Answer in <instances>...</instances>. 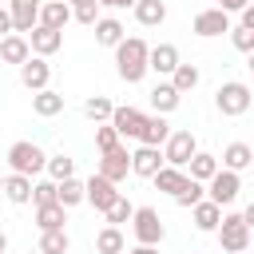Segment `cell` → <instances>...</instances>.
I'll use <instances>...</instances> for the list:
<instances>
[{
  "instance_id": "cell-1",
  "label": "cell",
  "mask_w": 254,
  "mask_h": 254,
  "mask_svg": "<svg viewBox=\"0 0 254 254\" xmlns=\"http://www.w3.org/2000/svg\"><path fill=\"white\" fill-rule=\"evenodd\" d=\"M147 48L151 44L139 40V36H123L115 44V71H119L123 83H139L147 75Z\"/></svg>"
},
{
  "instance_id": "cell-2",
  "label": "cell",
  "mask_w": 254,
  "mask_h": 254,
  "mask_svg": "<svg viewBox=\"0 0 254 254\" xmlns=\"http://www.w3.org/2000/svg\"><path fill=\"white\" fill-rule=\"evenodd\" d=\"M250 103H254V95H250V87H246L242 79H226V83H218V91H214V107H218L226 119L246 115Z\"/></svg>"
},
{
  "instance_id": "cell-3",
  "label": "cell",
  "mask_w": 254,
  "mask_h": 254,
  "mask_svg": "<svg viewBox=\"0 0 254 254\" xmlns=\"http://www.w3.org/2000/svg\"><path fill=\"white\" fill-rule=\"evenodd\" d=\"M44 163H48V155H44V147L40 143H32V139H20V143H12L8 147V171H16V175H40L44 171Z\"/></svg>"
},
{
  "instance_id": "cell-4",
  "label": "cell",
  "mask_w": 254,
  "mask_h": 254,
  "mask_svg": "<svg viewBox=\"0 0 254 254\" xmlns=\"http://www.w3.org/2000/svg\"><path fill=\"white\" fill-rule=\"evenodd\" d=\"M214 234H218V246H222L226 254L250 250V222H246L242 214H222V222L214 226Z\"/></svg>"
},
{
  "instance_id": "cell-5",
  "label": "cell",
  "mask_w": 254,
  "mask_h": 254,
  "mask_svg": "<svg viewBox=\"0 0 254 254\" xmlns=\"http://www.w3.org/2000/svg\"><path fill=\"white\" fill-rule=\"evenodd\" d=\"M159 151H163V163H167V167H187V159L198 151V139H194V131H187V127H179V131L171 127V135L163 139Z\"/></svg>"
},
{
  "instance_id": "cell-6",
  "label": "cell",
  "mask_w": 254,
  "mask_h": 254,
  "mask_svg": "<svg viewBox=\"0 0 254 254\" xmlns=\"http://www.w3.org/2000/svg\"><path fill=\"white\" fill-rule=\"evenodd\" d=\"M202 190H206V198L210 202H218V206H230L238 194H242V179H238V171H226V167H218L206 183H202Z\"/></svg>"
},
{
  "instance_id": "cell-7",
  "label": "cell",
  "mask_w": 254,
  "mask_h": 254,
  "mask_svg": "<svg viewBox=\"0 0 254 254\" xmlns=\"http://www.w3.org/2000/svg\"><path fill=\"white\" fill-rule=\"evenodd\" d=\"M131 230H135V242H143V246H159L163 234H167L155 206H135L131 210Z\"/></svg>"
},
{
  "instance_id": "cell-8",
  "label": "cell",
  "mask_w": 254,
  "mask_h": 254,
  "mask_svg": "<svg viewBox=\"0 0 254 254\" xmlns=\"http://www.w3.org/2000/svg\"><path fill=\"white\" fill-rule=\"evenodd\" d=\"M95 175H103L107 183H123L127 175H131V151L119 143V147H111V151H103V159H99V167H95Z\"/></svg>"
},
{
  "instance_id": "cell-9",
  "label": "cell",
  "mask_w": 254,
  "mask_h": 254,
  "mask_svg": "<svg viewBox=\"0 0 254 254\" xmlns=\"http://www.w3.org/2000/svg\"><path fill=\"white\" fill-rule=\"evenodd\" d=\"M190 32H194V36H202V40H214V36L230 32V16H226L222 8H202V12L190 20Z\"/></svg>"
},
{
  "instance_id": "cell-10",
  "label": "cell",
  "mask_w": 254,
  "mask_h": 254,
  "mask_svg": "<svg viewBox=\"0 0 254 254\" xmlns=\"http://www.w3.org/2000/svg\"><path fill=\"white\" fill-rule=\"evenodd\" d=\"M40 4L44 0H8V16H12V32L28 36L40 24Z\"/></svg>"
},
{
  "instance_id": "cell-11",
  "label": "cell",
  "mask_w": 254,
  "mask_h": 254,
  "mask_svg": "<svg viewBox=\"0 0 254 254\" xmlns=\"http://www.w3.org/2000/svg\"><path fill=\"white\" fill-rule=\"evenodd\" d=\"M28 48L48 60V56H56V52L64 48V32H60V28H48V24H36V28L28 32Z\"/></svg>"
},
{
  "instance_id": "cell-12",
  "label": "cell",
  "mask_w": 254,
  "mask_h": 254,
  "mask_svg": "<svg viewBox=\"0 0 254 254\" xmlns=\"http://www.w3.org/2000/svg\"><path fill=\"white\" fill-rule=\"evenodd\" d=\"M115 198H119V190H115V183H107L103 175H91V179L83 183V202H91L99 214H103Z\"/></svg>"
},
{
  "instance_id": "cell-13",
  "label": "cell",
  "mask_w": 254,
  "mask_h": 254,
  "mask_svg": "<svg viewBox=\"0 0 254 254\" xmlns=\"http://www.w3.org/2000/svg\"><path fill=\"white\" fill-rule=\"evenodd\" d=\"M48 79H52V64H48L44 56H28V60L20 64V83H24L28 91L48 87Z\"/></svg>"
},
{
  "instance_id": "cell-14",
  "label": "cell",
  "mask_w": 254,
  "mask_h": 254,
  "mask_svg": "<svg viewBox=\"0 0 254 254\" xmlns=\"http://www.w3.org/2000/svg\"><path fill=\"white\" fill-rule=\"evenodd\" d=\"M107 123L115 127V135H119V139H139L143 111H139V107H111V119H107Z\"/></svg>"
},
{
  "instance_id": "cell-15",
  "label": "cell",
  "mask_w": 254,
  "mask_h": 254,
  "mask_svg": "<svg viewBox=\"0 0 254 254\" xmlns=\"http://www.w3.org/2000/svg\"><path fill=\"white\" fill-rule=\"evenodd\" d=\"M175 64H179V48H175V44H155V48H147V71L171 75Z\"/></svg>"
},
{
  "instance_id": "cell-16",
  "label": "cell",
  "mask_w": 254,
  "mask_h": 254,
  "mask_svg": "<svg viewBox=\"0 0 254 254\" xmlns=\"http://www.w3.org/2000/svg\"><path fill=\"white\" fill-rule=\"evenodd\" d=\"M159 167H163V151H159V147H143V143H139V147L131 151V175L151 179Z\"/></svg>"
},
{
  "instance_id": "cell-17",
  "label": "cell",
  "mask_w": 254,
  "mask_h": 254,
  "mask_svg": "<svg viewBox=\"0 0 254 254\" xmlns=\"http://www.w3.org/2000/svg\"><path fill=\"white\" fill-rule=\"evenodd\" d=\"M190 218H194V230L214 234V226L222 222V206H218V202H210V198H198V202L190 206Z\"/></svg>"
},
{
  "instance_id": "cell-18",
  "label": "cell",
  "mask_w": 254,
  "mask_h": 254,
  "mask_svg": "<svg viewBox=\"0 0 254 254\" xmlns=\"http://www.w3.org/2000/svg\"><path fill=\"white\" fill-rule=\"evenodd\" d=\"M32 56V48H28V36H20V32H8V36H0V60L4 64H24Z\"/></svg>"
},
{
  "instance_id": "cell-19",
  "label": "cell",
  "mask_w": 254,
  "mask_h": 254,
  "mask_svg": "<svg viewBox=\"0 0 254 254\" xmlns=\"http://www.w3.org/2000/svg\"><path fill=\"white\" fill-rule=\"evenodd\" d=\"M167 135H171L167 115H143V127H139V143L143 147H163Z\"/></svg>"
},
{
  "instance_id": "cell-20",
  "label": "cell",
  "mask_w": 254,
  "mask_h": 254,
  "mask_svg": "<svg viewBox=\"0 0 254 254\" xmlns=\"http://www.w3.org/2000/svg\"><path fill=\"white\" fill-rule=\"evenodd\" d=\"M0 194H4L8 202L24 206V202H32V179H28V175H16V171H8V175H4V187H0Z\"/></svg>"
},
{
  "instance_id": "cell-21",
  "label": "cell",
  "mask_w": 254,
  "mask_h": 254,
  "mask_svg": "<svg viewBox=\"0 0 254 254\" xmlns=\"http://www.w3.org/2000/svg\"><path fill=\"white\" fill-rule=\"evenodd\" d=\"M187 179H194V183H206L214 171H218V155H210V151H194L190 159H187Z\"/></svg>"
},
{
  "instance_id": "cell-22",
  "label": "cell",
  "mask_w": 254,
  "mask_h": 254,
  "mask_svg": "<svg viewBox=\"0 0 254 254\" xmlns=\"http://www.w3.org/2000/svg\"><path fill=\"white\" fill-rule=\"evenodd\" d=\"M95 44H103V48H115L123 36H127V28H123V20H115V16H99L95 24Z\"/></svg>"
},
{
  "instance_id": "cell-23",
  "label": "cell",
  "mask_w": 254,
  "mask_h": 254,
  "mask_svg": "<svg viewBox=\"0 0 254 254\" xmlns=\"http://www.w3.org/2000/svg\"><path fill=\"white\" fill-rule=\"evenodd\" d=\"M32 111H36L40 119H52V115L64 111V95L52 91V87H40V91H32Z\"/></svg>"
},
{
  "instance_id": "cell-24",
  "label": "cell",
  "mask_w": 254,
  "mask_h": 254,
  "mask_svg": "<svg viewBox=\"0 0 254 254\" xmlns=\"http://www.w3.org/2000/svg\"><path fill=\"white\" fill-rule=\"evenodd\" d=\"M250 163H254L250 143H226V147H222V167H226V171H238V175H242Z\"/></svg>"
},
{
  "instance_id": "cell-25",
  "label": "cell",
  "mask_w": 254,
  "mask_h": 254,
  "mask_svg": "<svg viewBox=\"0 0 254 254\" xmlns=\"http://www.w3.org/2000/svg\"><path fill=\"white\" fill-rule=\"evenodd\" d=\"M135 20L143 24V28H159L163 20H167V4L163 0H135Z\"/></svg>"
},
{
  "instance_id": "cell-26",
  "label": "cell",
  "mask_w": 254,
  "mask_h": 254,
  "mask_svg": "<svg viewBox=\"0 0 254 254\" xmlns=\"http://www.w3.org/2000/svg\"><path fill=\"white\" fill-rule=\"evenodd\" d=\"M67 20H71V4H64V0H48V4H40V24H48V28H67Z\"/></svg>"
},
{
  "instance_id": "cell-27",
  "label": "cell",
  "mask_w": 254,
  "mask_h": 254,
  "mask_svg": "<svg viewBox=\"0 0 254 254\" xmlns=\"http://www.w3.org/2000/svg\"><path fill=\"white\" fill-rule=\"evenodd\" d=\"M179 103H183V91H175L171 83H155V91H151V107H155V115H171Z\"/></svg>"
},
{
  "instance_id": "cell-28",
  "label": "cell",
  "mask_w": 254,
  "mask_h": 254,
  "mask_svg": "<svg viewBox=\"0 0 254 254\" xmlns=\"http://www.w3.org/2000/svg\"><path fill=\"white\" fill-rule=\"evenodd\" d=\"M151 183H155V190H163V194H175V190L187 183V171H183V167H167V163H163V167L151 175Z\"/></svg>"
},
{
  "instance_id": "cell-29",
  "label": "cell",
  "mask_w": 254,
  "mask_h": 254,
  "mask_svg": "<svg viewBox=\"0 0 254 254\" xmlns=\"http://www.w3.org/2000/svg\"><path fill=\"white\" fill-rule=\"evenodd\" d=\"M56 202L64 206V210H71V206H79L83 202V183L71 175V179H60L56 183Z\"/></svg>"
},
{
  "instance_id": "cell-30",
  "label": "cell",
  "mask_w": 254,
  "mask_h": 254,
  "mask_svg": "<svg viewBox=\"0 0 254 254\" xmlns=\"http://www.w3.org/2000/svg\"><path fill=\"white\" fill-rule=\"evenodd\" d=\"M64 222H67V210H64L60 202L36 206V226H40V230H64Z\"/></svg>"
},
{
  "instance_id": "cell-31",
  "label": "cell",
  "mask_w": 254,
  "mask_h": 254,
  "mask_svg": "<svg viewBox=\"0 0 254 254\" xmlns=\"http://www.w3.org/2000/svg\"><path fill=\"white\" fill-rule=\"evenodd\" d=\"M123 246H127V238L119 226H103L95 234V254H123Z\"/></svg>"
},
{
  "instance_id": "cell-32",
  "label": "cell",
  "mask_w": 254,
  "mask_h": 254,
  "mask_svg": "<svg viewBox=\"0 0 254 254\" xmlns=\"http://www.w3.org/2000/svg\"><path fill=\"white\" fill-rule=\"evenodd\" d=\"M198 79H202V75H198V67H194V64H183V60H179V64H175V71H171V87H175V91H194V87H198Z\"/></svg>"
},
{
  "instance_id": "cell-33",
  "label": "cell",
  "mask_w": 254,
  "mask_h": 254,
  "mask_svg": "<svg viewBox=\"0 0 254 254\" xmlns=\"http://www.w3.org/2000/svg\"><path fill=\"white\" fill-rule=\"evenodd\" d=\"M71 238L67 230H40V254H67Z\"/></svg>"
},
{
  "instance_id": "cell-34",
  "label": "cell",
  "mask_w": 254,
  "mask_h": 254,
  "mask_svg": "<svg viewBox=\"0 0 254 254\" xmlns=\"http://www.w3.org/2000/svg\"><path fill=\"white\" fill-rule=\"evenodd\" d=\"M111 107H115V103H111L107 95H91V99L83 103V115H87L91 123H103V119H111Z\"/></svg>"
},
{
  "instance_id": "cell-35",
  "label": "cell",
  "mask_w": 254,
  "mask_h": 254,
  "mask_svg": "<svg viewBox=\"0 0 254 254\" xmlns=\"http://www.w3.org/2000/svg\"><path fill=\"white\" fill-rule=\"evenodd\" d=\"M44 171H48L56 183H60V179H71V175H75V159H71V155H52V159L44 163Z\"/></svg>"
},
{
  "instance_id": "cell-36",
  "label": "cell",
  "mask_w": 254,
  "mask_h": 254,
  "mask_svg": "<svg viewBox=\"0 0 254 254\" xmlns=\"http://www.w3.org/2000/svg\"><path fill=\"white\" fill-rule=\"evenodd\" d=\"M171 198H175L179 206H187V210H190V206H194L198 198H206V190H202V183H194V179H187V183H183V187H179V190H175Z\"/></svg>"
},
{
  "instance_id": "cell-37",
  "label": "cell",
  "mask_w": 254,
  "mask_h": 254,
  "mask_svg": "<svg viewBox=\"0 0 254 254\" xmlns=\"http://www.w3.org/2000/svg\"><path fill=\"white\" fill-rule=\"evenodd\" d=\"M131 210H135V206H131V202L119 194V198H115V202L103 210V218H107V226H119V222H131Z\"/></svg>"
},
{
  "instance_id": "cell-38",
  "label": "cell",
  "mask_w": 254,
  "mask_h": 254,
  "mask_svg": "<svg viewBox=\"0 0 254 254\" xmlns=\"http://www.w3.org/2000/svg\"><path fill=\"white\" fill-rule=\"evenodd\" d=\"M230 44L242 52V56H250L254 52V28H242V24H230Z\"/></svg>"
},
{
  "instance_id": "cell-39",
  "label": "cell",
  "mask_w": 254,
  "mask_h": 254,
  "mask_svg": "<svg viewBox=\"0 0 254 254\" xmlns=\"http://www.w3.org/2000/svg\"><path fill=\"white\" fill-rule=\"evenodd\" d=\"M95 147H99V155L111 151V147H119V135H115L111 123H95Z\"/></svg>"
},
{
  "instance_id": "cell-40",
  "label": "cell",
  "mask_w": 254,
  "mask_h": 254,
  "mask_svg": "<svg viewBox=\"0 0 254 254\" xmlns=\"http://www.w3.org/2000/svg\"><path fill=\"white\" fill-rule=\"evenodd\" d=\"M32 202H36V206L56 202V179H40V183H32Z\"/></svg>"
},
{
  "instance_id": "cell-41",
  "label": "cell",
  "mask_w": 254,
  "mask_h": 254,
  "mask_svg": "<svg viewBox=\"0 0 254 254\" xmlns=\"http://www.w3.org/2000/svg\"><path fill=\"white\" fill-rule=\"evenodd\" d=\"M71 20H79V24H87V28H91V24L99 20V4H95V0L75 4V8H71Z\"/></svg>"
},
{
  "instance_id": "cell-42",
  "label": "cell",
  "mask_w": 254,
  "mask_h": 254,
  "mask_svg": "<svg viewBox=\"0 0 254 254\" xmlns=\"http://www.w3.org/2000/svg\"><path fill=\"white\" fill-rule=\"evenodd\" d=\"M246 4H254V0H218V4H214V8H222V12H226V16H230V12H242V8H246Z\"/></svg>"
},
{
  "instance_id": "cell-43",
  "label": "cell",
  "mask_w": 254,
  "mask_h": 254,
  "mask_svg": "<svg viewBox=\"0 0 254 254\" xmlns=\"http://www.w3.org/2000/svg\"><path fill=\"white\" fill-rule=\"evenodd\" d=\"M99 8H111V12H123V8H135V0H95Z\"/></svg>"
},
{
  "instance_id": "cell-44",
  "label": "cell",
  "mask_w": 254,
  "mask_h": 254,
  "mask_svg": "<svg viewBox=\"0 0 254 254\" xmlns=\"http://www.w3.org/2000/svg\"><path fill=\"white\" fill-rule=\"evenodd\" d=\"M12 32V16H8V8H0V36H8Z\"/></svg>"
},
{
  "instance_id": "cell-45",
  "label": "cell",
  "mask_w": 254,
  "mask_h": 254,
  "mask_svg": "<svg viewBox=\"0 0 254 254\" xmlns=\"http://www.w3.org/2000/svg\"><path fill=\"white\" fill-rule=\"evenodd\" d=\"M127 254H159V246H143V242H139V246H135V250H127Z\"/></svg>"
},
{
  "instance_id": "cell-46",
  "label": "cell",
  "mask_w": 254,
  "mask_h": 254,
  "mask_svg": "<svg viewBox=\"0 0 254 254\" xmlns=\"http://www.w3.org/2000/svg\"><path fill=\"white\" fill-rule=\"evenodd\" d=\"M4 250H8V234L0 230V254H4Z\"/></svg>"
},
{
  "instance_id": "cell-47",
  "label": "cell",
  "mask_w": 254,
  "mask_h": 254,
  "mask_svg": "<svg viewBox=\"0 0 254 254\" xmlns=\"http://www.w3.org/2000/svg\"><path fill=\"white\" fill-rule=\"evenodd\" d=\"M64 4H71V8H75V4H83V0H64Z\"/></svg>"
},
{
  "instance_id": "cell-48",
  "label": "cell",
  "mask_w": 254,
  "mask_h": 254,
  "mask_svg": "<svg viewBox=\"0 0 254 254\" xmlns=\"http://www.w3.org/2000/svg\"><path fill=\"white\" fill-rule=\"evenodd\" d=\"M0 187H4V175H0Z\"/></svg>"
},
{
  "instance_id": "cell-49",
  "label": "cell",
  "mask_w": 254,
  "mask_h": 254,
  "mask_svg": "<svg viewBox=\"0 0 254 254\" xmlns=\"http://www.w3.org/2000/svg\"><path fill=\"white\" fill-rule=\"evenodd\" d=\"M190 254H198V250H190Z\"/></svg>"
},
{
  "instance_id": "cell-50",
  "label": "cell",
  "mask_w": 254,
  "mask_h": 254,
  "mask_svg": "<svg viewBox=\"0 0 254 254\" xmlns=\"http://www.w3.org/2000/svg\"><path fill=\"white\" fill-rule=\"evenodd\" d=\"M4 254H8V250H4Z\"/></svg>"
},
{
  "instance_id": "cell-51",
  "label": "cell",
  "mask_w": 254,
  "mask_h": 254,
  "mask_svg": "<svg viewBox=\"0 0 254 254\" xmlns=\"http://www.w3.org/2000/svg\"><path fill=\"white\" fill-rule=\"evenodd\" d=\"M242 254H246V250H242Z\"/></svg>"
},
{
  "instance_id": "cell-52",
  "label": "cell",
  "mask_w": 254,
  "mask_h": 254,
  "mask_svg": "<svg viewBox=\"0 0 254 254\" xmlns=\"http://www.w3.org/2000/svg\"><path fill=\"white\" fill-rule=\"evenodd\" d=\"M36 254H40V250H36Z\"/></svg>"
}]
</instances>
